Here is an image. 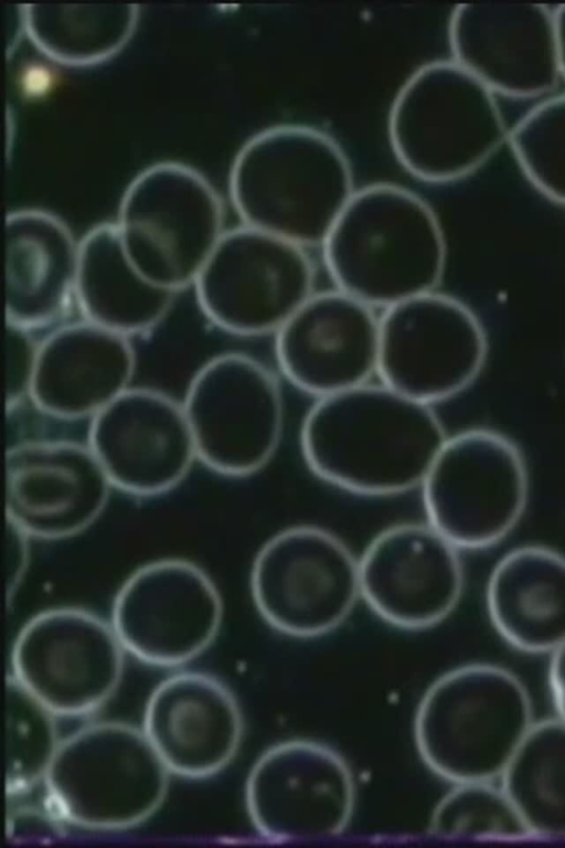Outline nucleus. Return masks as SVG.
<instances>
[{
  "instance_id": "nucleus-1",
  "label": "nucleus",
  "mask_w": 565,
  "mask_h": 848,
  "mask_svg": "<svg viewBox=\"0 0 565 848\" xmlns=\"http://www.w3.org/2000/svg\"><path fill=\"white\" fill-rule=\"evenodd\" d=\"M447 436L430 405L369 382L317 399L301 424L300 448L326 483L391 496L420 486Z\"/></svg>"
},
{
  "instance_id": "nucleus-2",
  "label": "nucleus",
  "mask_w": 565,
  "mask_h": 848,
  "mask_svg": "<svg viewBox=\"0 0 565 848\" xmlns=\"http://www.w3.org/2000/svg\"><path fill=\"white\" fill-rule=\"evenodd\" d=\"M321 247L334 288L374 309L437 290L446 269L435 211L395 184L355 191Z\"/></svg>"
},
{
  "instance_id": "nucleus-3",
  "label": "nucleus",
  "mask_w": 565,
  "mask_h": 848,
  "mask_svg": "<svg viewBox=\"0 0 565 848\" xmlns=\"http://www.w3.org/2000/svg\"><path fill=\"white\" fill-rule=\"evenodd\" d=\"M354 192L340 146L299 125L275 126L250 137L228 176L230 198L243 225L305 248L322 245Z\"/></svg>"
},
{
  "instance_id": "nucleus-4",
  "label": "nucleus",
  "mask_w": 565,
  "mask_h": 848,
  "mask_svg": "<svg viewBox=\"0 0 565 848\" xmlns=\"http://www.w3.org/2000/svg\"><path fill=\"white\" fill-rule=\"evenodd\" d=\"M526 687L504 667H455L426 689L414 718L417 752L451 783L497 781L534 724Z\"/></svg>"
},
{
  "instance_id": "nucleus-5",
  "label": "nucleus",
  "mask_w": 565,
  "mask_h": 848,
  "mask_svg": "<svg viewBox=\"0 0 565 848\" xmlns=\"http://www.w3.org/2000/svg\"><path fill=\"white\" fill-rule=\"evenodd\" d=\"M388 138L401 166L427 183L461 180L508 144L497 96L451 61L417 68L388 115Z\"/></svg>"
},
{
  "instance_id": "nucleus-6",
  "label": "nucleus",
  "mask_w": 565,
  "mask_h": 848,
  "mask_svg": "<svg viewBox=\"0 0 565 848\" xmlns=\"http://www.w3.org/2000/svg\"><path fill=\"white\" fill-rule=\"evenodd\" d=\"M170 775L141 729L102 721L61 740L42 782L45 804L65 824L117 831L156 813Z\"/></svg>"
},
{
  "instance_id": "nucleus-7",
  "label": "nucleus",
  "mask_w": 565,
  "mask_h": 848,
  "mask_svg": "<svg viewBox=\"0 0 565 848\" xmlns=\"http://www.w3.org/2000/svg\"><path fill=\"white\" fill-rule=\"evenodd\" d=\"M114 224L134 267L175 295L193 286L225 233L216 190L202 173L173 161L151 165L131 180Z\"/></svg>"
},
{
  "instance_id": "nucleus-8",
  "label": "nucleus",
  "mask_w": 565,
  "mask_h": 848,
  "mask_svg": "<svg viewBox=\"0 0 565 848\" xmlns=\"http://www.w3.org/2000/svg\"><path fill=\"white\" fill-rule=\"evenodd\" d=\"M427 522L458 549H484L520 521L529 474L519 447L489 428L447 436L422 484Z\"/></svg>"
},
{
  "instance_id": "nucleus-9",
  "label": "nucleus",
  "mask_w": 565,
  "mask_h": 848,
  "mask_svg": "<svg viewBox=\"0 0 565 848\" xmlns=\"http://www.w3.org/2000/svg\"><path fill=\"white\" fill-rule=\"evenodd\" d=\"M305 247L245 225L225 231L192 288L204 317L237 337L275 335L316 292Z\"/></svg>"
},
{
  "instance_id": "nucleus-10",
  "label": "nucleus",
  "mask_w": 565,
  "mask_h": 848,
  "mask_svg": "<svg viewBox=\"0 0 565 848\" xmlns=\"http://www.w3.org/2000/svg\"><path fill=\"white\" fill-rule=\"evenodd\" d=\"M182 406L198 460L226 477L260 470L280 442V385L260 361L238 352L217 354L191 378Z\"/></svg>"
},
{
  "instance_id": "nucleus-11",
  "label": "nucleus",
  "mask_w": 565,
  "mask_h": 848,
  "mask_svg": "<svg viewBox=\"0 0 565 848\" xmlns=\"http://www.w3.org/2000/svg\"><path fill=\"white\" fill-rule=\"evenodd\" d=\"M488 347L484 327L467 304L429 292L382 310L376 377L399 394L433 406L477 380Z\"/></svg>"
},
{
  "instance_id": "nucleus-12",
  "label": "nucleus",
  "mask_w": 565,
  "mask_h": 848,
  "mask_svg": "<svg viewBox=\"0 0 565 848\" xmlns=\"http://www.w3.org/2000/svg\"><path fill=\"white\" fill-rule=\"evenodd\" d=\"M249 585L256 610L271 628L296 638L318 637L340 626L361 597L359 559L332 532L294 526L262 545Z\"/></svg>"
},
{
  "instance_id": "nucleus-13",
  "label": "nucleus",
  "mask_w": 565,
  "mask_h": 848,
  "mask_svg": "<svg viewBox=\"0 0 565 848\" xmlns=\"http://www.w3.org/2000/svg\"><path fill=\"white\" fill-rule=\"evenodd\" d=\"M124 654L110 623L83 608L54 607L19 630L10 676L56 717H83L117 689Z\"/></svg>"
},
{
  "instance_id": "nucleus-14",
  "label": "nucleus",
  "mask_w": 565,
  "mask_h": 848,
  "mask_svg": "<svg viewBox=\"0 0 565 848\" xmlns=\"http://www.w3.org/2000/svg\"><path fill=\"white\" fill-rule=\"evenodd\" d=\"M222 619V597L210 575L189 560L166 558L139 566L122 582L110 624L126 653L169 668L204 653Z\"/></svg>"
},
{
  "instance_id": "nucleus-15",
  "label": "nucleus",
  "mask_w": 565,
  "mask_h": 848,
  "mask_svg": "<svg viewBox=\"0 0 565 848\" xmlns=\"http://www.w3.org/2000/svg\"><path fill=\"white\" fill-rule=\"evenodd\" d=\"M356 799L347 760L309 739L269 746L253 764L245 806L255 830L277 842L328 839L349 826Z\"/></svg>"
},
{
  "instance_id": "nucleus-16",
  "label": "nucleus",
  "mask_w": 565,
  "mask_h": 848,
  "mask_svg": "<svg viewBox=\"0 0 565 848\" xmlns=\"http://www.w3.org/2000/svg\"><path fill=\"white\" fill-rule=\"evenodd\" d=\"M459 549L428 522H404L376 534L359 559L360 594L385 623L433 627L456 608L465 584Z\"/></svg>"
},
{
  "instance_id": "nucleus-17",
  "label": "nucleus",
  "mask_w": 565,
  "mask_h": 848,
  "mask_svg": "<svg viewBox=\"0 0 565 848\" xmlns=\"http://www.w3.org/2000/svg\"><path fill=\"white\" fill-rule=\"evenodd\" d=\"M448 40L452 61L495 96L543 97L561 80L554 11L544 4H459Z\"/></svg>"
},
{
  "instance_id": "nucleus-18",
  "label": "nucleus",
  "mask_w": 565,
  "mask_h": 848,
  "mask_svg": "<svg viewBox=\"0 0 565 848\" xmlns=\"http://www.w3.org/2000/svg\"><path fill=\"white\" fill-rule=\"evenodd\" d=\"M86 444L113 488L135 497L171 491L198 460L182 402L148 388L131 386L94 416Z\"/></svg>"
},
{
  "instance_id": "nucleus-19",
  "label": "nucleus",
  "mask_w": 565,
  "mask_h": 848,
  "mask_svg": "<svg viewBox=\"0 0 565 848\" xmlns=\"http://www.w3.org/2000/svg\"><path fill=\"white\" fill-rule=\"evenodd\" d=\"M113 486L87 444L25 441L6 453V520L29 538L62 540L88 529Z\"/></svg>"
},
{
  "instance_id": "nucleus-20",
  "label": "nucleus",
  "mask_w": 565,
  "mask_h": 848,
  "mask_svg": "<svg viewBox=\"0 0 565 848\" xmlns=\"http://www.w3.org/2000/svg\"><path fill=\"white\" fill-rule=\"evenodd\" d=\"M274 337L280 373L316 400L377 373L380 315L337 288L315 292Z\"/></svg>"
},
{
  "instance_id": "nucleus-21",
  "label": "nucleus",
  "mask_w": 565,
  "mask_h": 848,
  "mask_svg": "<svg viewBox=\"0 0 565 848\" xmlns=\"http://www.w3.org/2000/svg\"><path fill=\"white\" fill-rule=\"evenodd\" d=\"M141 730L170 774L202 780L235 757L244 721L226 685L205 672L183 671L154 687Z\"/></svg>"
},
{
  "instance_id": "nucleus-22",
  "label": "nucleus",
  "mask_w": 565,
  "mask_h": 848,
  "mask_svg": "<svg viewBox=\"0 0 565 848\" xmlns=\"http://www.w3.org/2000/svg\"><path fill=\"white\" fill-rule=\"evenodd\" d=\"M135 370L129 338L82 319L39 342L29 399L50 417L90 421L131 388Z\"/></svg>"
},
{
  "instance_id": "nucleus-23",
  "label": "nucleus",
  "mask_w": 565,
  "mask_h": 848,
  "mask_svg": "<svg viewBox=\"0 0 565 848\" xmlns=\"http://www.w3.org/2000/svg\"><path fill=\"white\" fill-rule=\"evenodd\" d=\"M79 240L55 214L11 211L4 220L6 321L35 330L74 301Z\"/></svg>"
},
{
  "instance_id": "nucleus-24",
  "label": "nucleus",
  "mask_w": 565,
  "mask_h": 848,
  "mask_svg": "<svg viewBox=\"0 0 565 848\" xmlns=\"http://www.w3.org/2000/svg\"><path fill=\"white\" fill-rule=\"evenodd\" d=\"M490 622L512 648L551 654L565 643V555L542 545L505 553L486 589Z\"/></svg>"
},
{
  "instance_id": "nucleus-25",
  "label": "nucleus",
  "mask_w": 565,
  "mask_h": 848,
  "mask_svg": "<svg viewBox=\"0 0 565 848\" xmlns=\"http://www.w3.org/2000/svg\"><path fill=\"white\" fill-rule=\"evenodd\" d=\"M174 296L134 267L114 223L97 224L79 240L74 301L84 320L131 339L156 329Z\"/></svg>"
},
{
  "instance_id": "nucleus-26",
  "label": "nucleus",
  "mask_w": 565,
  "mask_h": 848,
  "mask_svg": "<svg viewBox=\"0 0 565 848\" xmlns=\"http://www.w3.org/2000/svg\"><path fill=\"white\" fill-rule=\"evenodd\" d=\"M139 12L134 3H31L20 9L31 43L51 61L72 67L117 55L132 38Z\"/></svg>"
},
{
  "instance_id": "nucleus-27",
  "label": "nucleus",
  "mask_w": 565,
  "mask_h": 848,
  "mask_svg": "<svg viewBox=\"0 0 565 848\" xmlns=\"http://www.w3.org/2000/svg\"><path fill=\"white\" fill-rule=\"evenodd\" d=\"M500 784L532 838H565V721H535Z\"/></svg>"
},
{
  "instance_id": "nucleus-28",
  "label": "nucleus",
  "mask_w": 565,
  "mask_h": 848,
  "mask_svg": "<svg viewBox=\"0 0 565 848\" xmlns=\"http://www.w3.org/2000/svg\"><path fill=\"white\" fill-rule=\"evenodd\" d=\"M56 716L23 689L6 680V795L18 797L43 781L61 742Z\"/></svg>"
},
{
  "instance_id": "nucleus-29",
  "label": "nucleus",
  "mask_w": 565,
  "mask_h": 848,
  "mask_svg": "<svg viewBox=\"0 0 565 848\" xmlns=\"http://www.w3.org/2000/svg\"><path fill=\"white\" fill-rule=\"evenodd\" d=\"M428 831L438 838H532L509 795L494 781L452 784L436 804Z\"/></svg>"
},
{
  "instance_id": "nucleus-30",
  "label": "nucleus",
  "mask_w": 565,
  "mask_h": 848,
  "mask_svg": "<svg viewBox=\"0 0 565 848\" xmlns=\"http://www.w3.org/2000/svg\"><path fill=\"white\" fill-rule=\"evenodd\" d=\"M508 145L529 182L565 206V94L530 109L510 129Z\"/></svg>"
},
{
  "instance_id": "nucleus-31",
  "label": "nucleus",
  "mask_w": 565,
  "mask_h": 848,
  "mask_svg": "<svg viewBox=\"0 0 565 848\" xmlns=\"http://www.w3.org/2000/svg\"><path fill=\"white\" fill-rule=\"evenodd\" d=\"M6 406L12 411L29 399L35 373L39 342L32 330L6 321Z\"/></svg>"
},
{
  "instance_id": "nucleus-32",
  "label": "nucleus",
  "mask_w": 565,
  "mask_h": 848,
  "mask_svg": "<svg viewBox=\"0 0 565 848\" xmlns=\"http://www.w3.org/2000/svg\"><path fill=\"white\" fill-rule=\"evenodd\" d=\"M64 825L46 804L19 805L7 813L6 834L11 841L56 840L64 836Z\"/></svg>"
},
{
  "instance_id": "nucleus-33",
  "label": "nucleus",
  "mask_w": 565,
  "mask_h": 848,
  "mask_svg": "<svg viewBox=\"0 0 565 848\" xmlns=\"http://www.w3.org/2000/svg\"><path fill=\"white\" fill-rule=\"evenodd\" d=\"M29 538L17 527L7 521L8 541V571H7V601H11L21 579L24 575L29 556Z\"/></svg>"
},
{
  "instance_id": "nucleus-34",
  "label": "nucleus",
  "mask_w": 565,
  "mask_h": 848,
  "mask_svg": "<svg viewBox=\"0 0 565 848\" xmlns=\"http://www.w3.org/2000/svg\"><path fill=\"white\" fill-rule=\"evenodd\" d=\"M547 685L556 717L565 721V643L550 654Z\"/></svg>"
},
{
  "instance_id": "nucleus-35",
  "label": "nucleus",
  "mask_w": 565,
  "mask_h": 848,
  "mask_svg": "<svg viewBox=\"0 0 565 848\" xmlns=\"http://www.w3.org/2000/svg\"><path fill=\"white\" fill-rule=\"evenodd\" d=\"M557 56L561 78L565 81V4L554 10Z\"/></svg>"
}]
</instances>
